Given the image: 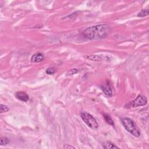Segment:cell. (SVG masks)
<instances>
[{
    "label": "cell",
    "mask_w": 149,
    "mask_h": 149,
    "mask_svg": "<svg viewBox=\"0 0 149 149\" xmlns=\"http://www.w3.org/2000/svg\"><path fill=\"white\" fill-rule=\"evenodd\" d=\"M81 118L87 125L92 129L96 130L99 128V124L96 119L91 114L86 112H83L80 114Z\"/></svg>",
    "instance_id": "3957f363"
},
{
    "label": "cell",
    "mask_w": 149,
    "mask_h": 149,
    "mask_svg": "<svg viewBox=\"0 0 149 149\" xmlns=\"http://www.w3.org/2000/svg\"><path fill=\"white\" fill-rule=\"evenodd\" d=\"M88 59L96 61H101V58H100L99 56H96V55H91L90 57H87Z\"/></svg>",
    "instance_id": "4fadbf2b"
},
{
    "label": "cell",
    "mask_w": 149,
    "mask_h": 149,
    "mask_svg": "<svg viewBox=\"0 0 149 149\" xmlns=\"http://www.w3.org/2000/svg\"><path fill=\"white\" fill-rule=\"evenodd\" d=\"M63 148H67V149H69V148H75V147L72 146H70L69 145H65L63 146Z\"/></svg>",
    "instance_id": "2e32d148"
},
{
    "label": "cell",
    "mask_w": 149,
    "mask_h": 149,
    "mask_svg": "<svg viewBox=\"0 0 149 149\" xmlns=\"http://www.w3.org/2000/svg\"><path fill=\"white\" fill-rule=\"evenodd\" d=\"M55 72H56V70L55 69V68H53V67L48 68V69L46 70V73H47L48 75H50L54 74Z\"/></svg>",
    "instance_id": "7c38bea8"
},
{
    "label": "cell",
    "mask_w": 149,
    "mask_h": 149,
    "mask_svg": "<svg viewBox=\"0 0 149 149\" xmlns=\"http://www.w3.org/2000/svg\"><path fill=\"white\" fill-rule=\"evenodd\" d=\"M15 97L17 99L22 101H28L29 100V97L25 92H18L15 93Z\"/></svg>",
    "instance_id": "52a82bcc"
},
{
    "label": "cell",
    "mask_w": 149,
    "mask_h": 149,
    "mask_svg": "<svg viewBox=\"0 0 149 149\" xmlns=\"http://www.w3.org/2000/svg\"><path fill=\"white\" fill-rule=\"evenodd\" d=\"M77 72H78V70L77 69H72L69 70V71L68 72L67 75H74L75 74H76Z\"/></svg>",
    "instance_id": "9a60e30c"
},
{
    "label": "cell",
    "mask_w": 149,
    "mask_h": 149,
    "mask_svg": "<svg viewBox=\"0 0 149 149\" xmlns=\"http://www.w3.org/2000/svg\"><path fill=\"white\" fill-rule=\"evenodd\" d=\"M149 14V11L148 9H141L140 12H139L138 14V17H140V18H143L146 16H148Z\"/></svg>",
    "instance_id": "30bf717a"
},
{
    "label": "cell",
    "mask_w": 149,
    "mask_h": 149,
    "mask_svg": "<svg viewBox=\"0 0 149 149\" xmlns=\"http://www.w3.org/2000/svg\"><path fill=\"white\" fill-rule=\"evenodd\" d=\"M44 60V56L42 53H37L32 55L31 57V61L33 62H41Z\"/></svg>",
    "instance_id": "8992f818"
},
{
    "label": "cell",
    "mask_w": 149,
    "mask_h": 149,
    "mask_svg": "<svg viewBox=\"0 0 149 149\" xmlns=\"http://www.w3.org/2000/svg\"><path fill=\"white\" fill-rule=\"evenodd\" d=\"M147 103V99L146 97L143 96L142 94H140L131 102H129L128 104H127L125 108H136V107L144 106Z\"/></svg>",
    "instance_id": "277c9868"
},
{
    "label": "cell",
    "mask_w": 149,
    "mask_h": 149,
    "mask_svg": "<svg viewBox=\"0 0 149 149\" xmlns=\"http://www.w3.org/2000/svg\"><path fill=\"white\" fill-rule=\"evenodd\" d=\"M121 122L129 133L135 137L140 136V131L132 119L129 118H122L121 119Z\"/></svg>",
    "instance_id": "7a4b0ae2"
},
{
    "label": "cell",
    "mask_w": 149,
    "mask_h": 149,
    "mask_svg": "<svg viewBox=\"0 0 149 149\" xmlns=\"http://www.w3.org/2000/svg\"><path fill=\"white\" fill-rule=\"evenodd\" d=\"M9 110V108L8 106H5V105L1 104V113H3V112H6Z\"/></svg>",
    "instance_id": "5bb4252c"
},
{
    "label": "cell",
    "mask_w": 149,
    "mask_h": 149,
    "mask_svg": "<svg viewBox=\"0 0 149 149\" xmlns=\"http://www.w3.org/2000/svg\"><path fill=\"white\" fill-rule=\"evenodd\" d=\"M110 31V28L107 24H100L85 29L83 35L89 40H99L106 37Z\"/></svg>",
    "instance_id": "6da1fadb"
},
{
    "label": "cell",
    "mask_w": 149,
    "mask_h": 149,
    "mask_svg": "<svg viewBox=\"0 0 149 149\" xmlns=\"http://www.w3.org/2000/svg\"><path fill=\"white\" fill-rule=\"evenodd\" d=\"M9 143V140L7 137H2L1 138V146L7 145Z\"/></svg>",
    "instance_id": "8fae6325"
},
{
    "label": "cell",
    "mask_w": 149,
    "mask_h": 149,
    "mask_svg": "<svg viewBox=\"0 0 149 149\" xmlns=\"http://www.w3.org/2000/svg\"><path fill=\"white\" fill-rule=\"evenodd\" d=\"M102 147L104 148L109 149V148H119L118 146L114 145L113 143L109 141H106L102 143Z\"/></svg>",
    "instance_id": "ba28073f"
},
{
    "label": "cell",
    "mask_w": 149,
    "mask_h": 149,
    "mask_svg": "<svg viewBox=\"0 0 149 149\" xmlns=\"http://www.w3.org/2000/svg\"><path fill=\"white\" fill-rule=\"evenodd\" d=\"M104 118L107 123H108L111 126H114V122L112 120V119L109 115L107 114H104Z\"/></svg>",
    "instance_id": "9c48e42d"
},
{
    "label": "cell",
    "mask_w": 149,
    "mask_h": 149,
    "mask_svg": "<svg viewBox=\"0 0 149 149\" xmlns=\"http://www.w3.org/2000/svg\"><path fill=\"white\" fill-rule=\"evenodd\" d=\"M101 89L104 94L107 97H111L113 95V89H112L111 82L109 80H106L101 86Z\"/></svg>",
    "instance_id": "5b68a950"
}]
</instances>
